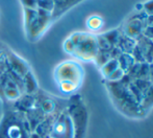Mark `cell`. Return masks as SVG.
Segmentation results:
<instances>
[{
  "instance_id": "6da1fadb",
  "label": "cell",
  "mask_w": 153,
  "mask_h": 138,
  "mask_svg": "<svg viewBox=\"0 0 153 138\" xmlns=\"http://www.w3.org/2000/svg\"><path fill=\"white\" fill-rule=\"evenodd\" d=\"M7 104L20 117L22 138H54L55 122L68 106V98H59L40 88L36 93L24 94Z\"/></svg>"
},
{
  "instance_id": "7a4b0ae2",
  "label": "cell",
  "mask_w": 153,
  "mask_h": 138,
  "mask_svg": "<svg viewBox=\"0 0 153 138\" xmlns=\"http://www.w3.org/2000/svg\"><path fill=\"white\" fill-rule=\"evenodd\" d=\"M8 45L0 41V102L10 103L27 94L26 80L32 70L22 74L10 64Z\"/></svg>"
},
{
  "instance_id": "3957f363",
  "label": "cell",
  "mask_w": 153,
  "mask_h": 138,
  "mask_svg": "<svg viewBox=\"0 0 153 138\" xmlns=\"http://www.w3.org/2000/svg\"><path fill=\"white\" fill-rule=\"evenodd\" d=\"M52 75L62 95L70 98L76 94L82 86L85 70L78 62L66 60L55 66Z\"/></svg>"
},
{
  "instance_id": "277c9868",
  "label": "cell",
  "mask_w": 153,
  "mask_h": 138,
  "mask_svg": "<svg viewBox=\"0 0 153 138\" xmlns=\"http://www.w3.org/2000/svg\"><path fill=\"white\" fill-rule=\"evenodd\" d=\"M64 50L81 62H92L99 52L98 38L89 33H73L65 40Z\"/></svg>"
},
{
  "instance_id": "5b68a950",
  "label": "cell",
  "mask_w": 153,
  "mask_h": 138,
  "mask_svg": "<svg viewBox=\"0 0 153 138\" xmlns=\"http://www.w3.org/2000/svg\"><path fill=\"white\" fill-rule=\"evenodd\" d=\"M79 1L81 0H54V10L52 13L53 23Z\"/></svg>"
},
{
  "instance_id": "8992f818",
  "label": "cell",
  "mask_w": 153,
  "mask_h": 138,
  "mask_svg": "<svg viewBox=\"0 0 153 138\" xmlns=\"http://www.w3.org/2000/svg\"><path fill=\"white\" fill-rule=\"evenodd\" d=\"M103 25V21L100 17H96L93 16L90 17L89 19L87 20V26L90 31L95 32V31H99V29L102 27Z\"/></svg>"
},
{
  "instance_id": "52a82bcc",
  "label": "cell",
  "mask_w": 153,
  "mask_h": 138,
  "mask_svg": "<svg viewBox=\"0 0 153 138\" xmlns=\"http://www.w3.org/2000/svg\"><path fill=\"white\" fill-rule=\"evenodd\" d=\"M38 8L52 15L54 10V0H38Z\"/></svg>"
},
{
  "instance_id": "ba28073f",
  "label": "cell",
  "mask_w": 153,
  "mask_h": 138,
  "mask_svg": "<svg viewBox=\"0 0 153 138\" xmlns=\"http://www.w3.org/2000/svg\"><path fill=\"white\" fill-rule=\"evenodd\" d=\"M23 8L36 10L38 8V0H20Z\"/></svg>"
}]
</instances>
